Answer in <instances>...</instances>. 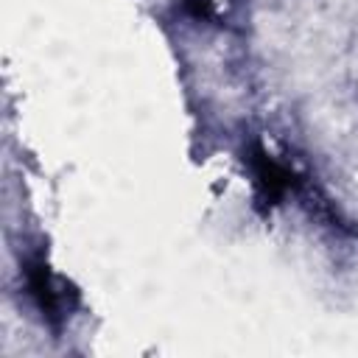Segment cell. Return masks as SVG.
Here are the masks:
<instances>
[{
  "instance_id": "7a4b0ae2",
  "label": "cell",
  "mask_w": 358,
  "mask_h": 358,
  "mask_svg": "<svg viewBox=\"0 0 358 358\" xmlns=\"http://www.w3.org/2000/svg\"><path fill=\"white\" fill-rule=\"evenodd\" d=\"M249 168H252V176H255V185L263 196V201H280L291 187H294V173L280 165L260 143H252L249 148Z\"/></svg>"
},
{
  "instance_id": "3957f363",
  "label": "cell",
  "mask_w": 358,
  "mask_h": 358,
  "mask_svg": "<svg viewBox=\"0 0 358 358\" xmlns=\"http://www.w3.org/2000/svg\"><path fill=\"white\" fill-rule=\"evenodd\" d=\"M185 11L196 20H207V17H213V3L210 0H185Z\"/></svg>"
},
{
  "instance_id": "6da1fadb",
  "label": "cell",
  "mask_w": 358,
  "mask_h": 358,
  "mask_svg": "<svg viewBox=\"0 0 358 358\" xmlns=\"http://www.w3.org/2000/svg\"><path fill=\"white\" fill-rule=\"evenodd\" d=\"M25 288L34 299V305L39 308L42 319H48V324L59 327V322L64 319V291L59 285V280L50 274L48 263L42 257H34L25 263Z\"/></svg>"
}]
</instances>
